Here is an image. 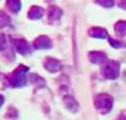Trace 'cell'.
Returning a JSON list of instances; mask_svg holds the SVG:
<instances>
[{
    "label": "cell",
    "instance_id": "ba28073f",
    "mask_svg": "<svg viewBox=\"0 0 126 120\" xmlns=\"http://www.w3.org/2000/svg\"><path fill=\"white\" fill-rule=\"evenodd\" d=\"M63 100H64V103L66 105V108H67L70 112L76 113L79 111V102L76 101L72 96H69V95H67V96L64 97V99H63Z\"/></svg>",
    "mask_w": 126,
    "mask_h": 120
},
{
    "label": "cell",
    "instance_id": "2e32d148",
    "mask_svg": "<svg viewBox=\"0 0 126 120\" xmlns=\"http://www.w3.org/2000/svg\"><path fill=\"white\" fill-rule=\"evenodd\" d=\"M97 3H99L100 5L104 6V8H111V6H113L114 2L111 1V0H108V1H97Z\"/></svg>",
    "mask_w": 126,
    "mask_h": 120
},
{
    "label": "cell",
    "instance_id": "d6986e66",
    "mask_svg": "<svg viewBox=\"0 0 126 120\" xmlns=\"http://www.w3.org/2000/svg\"><path fill=\"white\" fill-rule=\"evenodd\" d=\"M119 6L122 9L126 10V1H122V2H119Z\"/></svg>",
    "mask_w": 126,
    "mask_h": 120
},
{
    "label": "cell",
    "instance_id": "e0dca14e",
    "mask_svg": "<svg viewBox=\"0 0 126 120\" xmlns=\"http://www.w3.org/2000/svg\"><path fill=\"white\" fill-rule=\"evenodd\" d=\"M6 45V41H5V37L3 34H0V51H3L5 48Z\"/></svg>",
    "mask_w": 126,
    "mask_h": 120
},
{
    "label": "cell",
    "instance_id": "30bf717a",
    "mask_svg": "<svg viewBox=\"0 0 126 120\" xmlns=\"http://www.w3.org/2000/svg\"><path fill=\"white\" fill-rule=\"evenodd\" d=\"M44 15V10L40 8V6H37V5H34L30 9L29 13H28V17L32 20H37V19H40Z\"/></svg>",
    "mask_w": 126,
    "mask_h": 120
},
{
    "label": "cell",
    "instance_id": "7a4b0ae2",
    "mask_svg": "<svg viewBox=\"0 0 126 120\" xmlns=\"http://www.w3.org/2000/svg\"><path fill=\"white\" fill-rule=\"evenodd\" d=\"M113 105V98L108 94H100L94 98V107L101 114H107Z\"/></svg>",
    "mask_w": 126,
    "mask_h": 120
},
{
    "label": "cell",
    "instance_id": "5bb4252c",
    "mask_svg": "<svg viewBox=\"0 0 126 120\" xmlns=\"http://www.w3.org/2000/svg\"><path fill=\"white\" fill-rule=\"evenodd\" d=\"M10 22H11V19L8 14L4 11H0V27H5L6 25H9Z\"/></svg>",
    "mask_w": 126,
    "mask_h": 120
},
{
    "label": "cell",
    "instance_id": "4fadbf2b",
    "mask_svg": "<svg viewBox=\"0 0 126 120\" xmlns=\"http://www.w3.org/2000/svg\"><path fill=\"white\" fill-rule=\"evenodd\" d=\"M114 31L119 36L123 37L126 35V21H118L114 25Z\"/></svg>",
    "mask_w": 126,
    "mask_h": 120
},
{
    "label": "cell",
    "instance_id": "7c38bea8",
    "mask_svg": "<svg viewBox=\"0 0 126 120\" xmlns=\"http://www.w3.org/2000/svg\"><path fill=\"white\" fill-rule=\"evenodd\" d=\"M6 6L8 9L11 11L12 13H18L20 11V8H21V2L17 1V0H9L6 1Z\"/></svg>",
    "mask_w": 126,
    "mask_h": 120
},
{
    "label": "cell",
    "instance_id": "ffe728a7",
    "mask_svg": "<svg viewBox=\"0 0 126 120\" xmlns=\"http://www.w3.org/2000/svg\"><path fill=\"white\" fill-rule=\"evenodd\" d=\"M3 102H4V97H3L2 95H0V107L3 104Z\"/></svg>",
    "mask_w": 126,
    "mask_h": 120
},
{
    "label": "cell",
    "instance_id": "8992f818",
    "mask_svg": "<svg viewBox=\"0 0 126 120\" xmlns=\"http://www.w3.org/2000/svg\"><path fill=\"white\" fill-rule=\"evenodd\" d=\"M45 68H46L47 71L51 73H55L57 71L61 70V66H62V63L61 61H58L56 59H52V58H47L46 61L44 63Z\"/></svg>",
    "mask_w": 126,
    "mask_h": 120
},
{
    "label": "cell",
    "instance_id": "8fae6325",
    "mask_svg": "<svg viewBox=\"0 0 126 120\" xmlns=\"http://www.w3.org/2000/svg\"><path fill=\"white\" fill-rule=\"evenodd\" d=\"M63 11L57 6H51L48 11V17L51 21H56L62 17Z\"/></svg>",
    "mask_w": 126,
    "mask_h": 120
},
{
    "label": "cell",
    "instance_id": "5b68a950",
    "mask_svg": "<svg viewBox=\"0 0 126 120\" xmlns=\"http://www.w3.org/2000/svg\"><path fill=\"white\" fill-rule=\"evenodd\" d=\"M14 44V48H15V51L17 53L21 55H26L28 53H30V47H29V43L23 40V39H17V40H14L13 42Z\"/></svg>",
    "mask_w": 126,
    "mask_h": 120
},
{
    "label": "cell",
    "instance_id": "6da1fadb",
    "mask_svg": "<svg viewBox=\"0 0 126 120\" xmlns=\"http://www.w3.org/2000/svg\"><path fill=\"white\" fill-rule=\"evenodd\" d=\"M29 68L26 65H19L13 72L11 77L9 78V85L13 87H21L27 84V73Z\"/></svg>",
    "mask_w": 126,
    "mask_h": 120
},
{
    "label": "cell",
    "instance_id": "3957f363",
    "mask_svg": "<svg viewBox=\"0 0 126 120\" xmlns=\"http://www.w3.org/2000/svg\"><path fill=\"white\" fill-rule=\"evenodd\" d=\"M102 73L105 78L107 79H117L119 74H120V63L118 61H114V60L108 61L106 65L103 68Z\"/></svg>",
    "mask_w": 126,
    "mask_h": 120
},
{
    "label": "cell",
    "instance_id": "52a82bcc",
    "mask_svg": "<svg viewBox=\"0 0 126 120\" xmlns=\"http://www.w3.org/2000/svg\"><path fill=\"white\" fill-rule=\"evenodd\" d=\"M88 58L94 64H102L106 61V55L102 52H90L88 54Z\"/></svg>",
    "mask_w": 126,
    "mask_h": 120
},
{
    "label": "cell",
    "instance_id": "9c48e42d",
    "mask_svg": "<svg viewBox=\"0 0 126 120\" xmlns=\"http://www.w3.org/2000/svg\"><path fill=\"white\" fill-rule=\"evenodd\" d=\"M88 34L90 37L93 38H99V39H106L108 38V33L106 30L102 29V27H91L88 31Z\"/></svg>",
    "mask_w": 126,
    "mask_h": 120
},
{
    "label": "cell",
    "instance_id": "ac0fdd59",
    "mask_svg": "<svg viewBox=\"0 0 126 120\" xmlns=\"http://www.w3.org/2000/svg\"><path fill=\"white\" fill-rule=\"evenodd\" d=\"M119 120H126V113L125 112L120 114V116H119Z\"/></svg>",
    "mask_w": 126,
    "mask_h": 120
},
{
    "label": "cell",
    "instance_id": "9a60e30c",
    "mask_svg": "<svg viewBox=\"0 0 126 120\" xmlns=\"http://www.w3.org/2000/svg\"><path fill=\"white\" fill-rule=\"evenodd\" d=\"M109 43L112 48H125L126 45L123 41H120V40H115V39H109Z\"/></svg>",
    "mask_w": 126,
    "mask_h": 120
},
{
    "label": "cell",
    "instance_id": "277c9868",
    "mask_svg": "<svg viewBox=\"0 0 126 120\" xmlns=\"http://www.w3.org/2000/svg\"><path fill=\"white\" fill-rule=\"evenodd\" d=\"M33 47L36 50H47L52 48V41L48 36H39L34 40Z\"/></svg>",
    "mask_w": 126,
    "mask_h": 120
}]
</instances>
